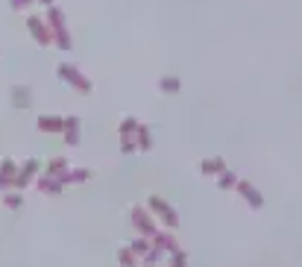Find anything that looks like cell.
<instances>
[{
  "mask_svg": "<svg viewBox=\"0 0 302 267\" xmlns=\"http://www.w3.org/2000/svg\"><path fill=\"white\" fill-rule=\"evenodd\" d=\"M132 250H135L138 256H147V250H150V244H147V241L141 238V241H135V244H132Z\"/></svg>",
  "mask_w": 302,
  "mask_h": 267,
  "instance_id": "cell-23",
  "label": "cell"
},
{
  "mask_svg": "<svg viewBox=\"0 0 302 267\" xmlns=\"http://www.w3.org/2000/svg\"><path fill=\"white\" fill-rule=\"evenodd\" d=\"M38 129H44V132H62V129H65V120H62V117L44 115V117H38Z\"/></svg>",
  "mask_w": 302,
  "mask_h": 267,
  "instance_id": "cell-8",
  "label": "cell"
},
{
  "mask_svg": "<svg viewBox=\"0 0 302 267\" xmlns=\"http://www.w3.org/2000/svg\"><path fill=\"white\" fill-rule=\"evenodd\" d=\"M21 194H6V197H3V203H6V206H9V209H21Z\"/></svg>",
  "mask_w": 302,
  "mask_h": 267,
  "instance_id": "cell-21",
  "label": "cell"
},
{
  "mask_svg": "<svg viewBox=\"0 0 302 267\" xmlns=\"http://www.w3.org/2000/svg\"><path fill=\"white\" fill-rule=\"evenodd\" d=\"M9 3H12V9H18V12H21V9H27V6H30L33 0H9Z\"/></svg>",
  "mask_w": 302,
  "mask_h": 267,
  "instance_id": "cell-24",
  "label": "cell"
},
{
  "mask_svg": "<svg viewBox=\"0 0 302 267\" xmlns=\"http://www.w3.org/2000/svg\"><path fill=\"white\" fill-rule=\"evenodd\" d=\"M65 141L68 144H80V120L77 117H65Z\"/></svg>",
  "mask_w": 302,
  "mask_h": 267,
  "instance_id": "cell-9",
  "label": "cell"
},
{
  "mask_svg": "<svg viewBox=\"0 0 302 267\" xmlns=\"http://www.w3.org/2000/svg\"><path fill=\"white\" fill-rule=\"evenodd\" d=\"M162 91H179V80L176 77H162Z\"/></svg>",
  "mask_w": 302,
  "mask_h": 267,
  "instance_id": "cell-19",
  "label": "cell"
},
{
  "mask_svg": "<svg viewBox=\"0 0 302 267\" xmlns=\"http://www.w3.org/2000/svg\"><path fill=\"white\" fill-rule=\"evenodd\" d=\"M85 179H91V171H85V167H80V171H65V174L59 176L62 185H65V182H85Z\"/></svg>",
  "mask_w": 302,
  "mask_h": 267,
  "instance_id": "cell-10",
  "label": "cell"
},
{
  "mask_svg": "<svg viewBox=\"0 0 302 267\" xmlns=\"http://www.w3.org/2000/svg\"><path fill=\"white\" fill-rule=\"evenodd\" d=\"M15 174H18V171H15V162H12V159H3V162H0V188L12 185V182H15Z\"/></svg>",
  "mask_w": 302,
  "mask_h": 267,
  "instance_id": "cell-5",
  "label": "cell"
},
{
  "mask_svg": "<svg viewBox=\"0 0 302 267\" xmlns=\"http://www.w3.org/2000/svg\"><path fill=\"white\" fill-rule=\"evenodd\" d=\"M238 191H241V194L249 200V206H253V209H258V206H261V194H258V191L249 185V182H238Z\"/></svg>",
  "mask_w": 302,
  "mask_h": 267,
  "instance_id": "cell-11",
  "label": "cell"
},
{
  "mask_svg": "<svg viewBox=\"0 0 302 267\" xmlns=\"http://www.w3.org/2000/svg\"><path fill=\"white\" fill-rule=\"evenodd\" d=\"M59 77H65V80H68L73 88H80L82 94L91 91V82H88V77H85V74H80L73 65H62V68H59Z\"/></svg>",
  "mask_w": 302,
  "mask_h": 267,
  "instance_id": "cell-1",
  "label": "cell"
},
{
  "mask_svg": "<svg viewBox=\"0 0 302 267\" xmlns=\"http://www.w3.org/2000/svg\"><path fill=\"white\" fill-rule=\"evenodd\" d=\"M27 100H30V91H27V88H15V103L27 106Z\"/></svg>",
  "mask_w": 302,
  "mask_h": 267,
  "instance_id": "cell-22",
  "label": "cell"
},
{
  "mask_svg": "<svg viewBox=\"0 0 302 267\" xmlns=\"http://www.w3.org/2000/svg\"><path fill=\"white\" fill-rule=\"evenodd\" d=\"M232 185H238L235 174H229V171H220V188H232Z\"/></svg>",
  "mask_w": 302,
  "mask_h": 267,
  "instance_id": "cell-20",
  "label": "cell"
},
{
  "mask_svg": "<svg viewBox=\"0 0 302 267\" xmlns=\"http://www.w3.org/2000/svg\"><path fill=\"white\" fill-rule=\"evenodd\" d=\"M35 171H38V162H35V159H30V162H27V164L21 167V174H15V185L23 188L27 182H30V179H33Z\"/></svg>",
  "mask_w": 302,
  "mask_h": 267,
  "instance_id": "cell-6",
  "label": "cell"
},
{
  "mask_svg": "<svg viewBox=\"0 0 302 267\" xmlns=\"http://www.w3.org/2000/svg\"><path fill=\"white\" fill-rule=\"evenodd\" d=\"M38 188H41L44 194H59V191H62V182H59L56 176H53V179H38Z\"/></svg>",
  "mask_w": 302,
  "mask_h": 267,
  "instance_id": "cell-13",
  "label": "cell"
},
{
  "mask_svg": "<svg viewBox=\"0 0 302 267\" xmlns=\"http://www.w3.org/2000/svg\"><path fill=\"white\" fill-rule=\"evenodd\" d=\"M117 258H120V264H123V267H135L138 253H135V250H120V253H117Z\"/></svg>",
  "mask_w": 302,
  "mask_h": 267,
  "instance_id": "cell-15",
  "label": "cell"
},
{
  "mask_svg": "<svg viewBox=\"0 0 302 267\" xmlns=\"http://www.w3.org/2000/svg\"><path fill=\"white\" fill-rule=\"evenodd\" d=\"M135 129H138V120H132V117H127V120L120 124V138H123V135H132Z\"/></svg>",
  "mask_w": 302,
  "mask_h": 267,
  "instance_id": "cell-18",
  "label": "cell"
},
{
  "mask_svg": "<svg viewBox=\"0 0 302 267\" xmlns=\"http://www.w3.org/2000/svg\"><path fill=\"white\" fill-rule=\"evenodd\" d=\"M41 3H44V6H53V0H41Z\"/></svg>",
  "mask_w": 302,
  "mask_h": 267,
  "instance_id": "cell-26",
  "label": "cell"
},
{
  "mask_svg": "<svg viewBox=\"0 0 302 267\" xmlns=\"http://www.w3.org/2000/svg\"><path fill=\"white\" fill-rule=\"evenodd\" d=\"M132 221H135V229H138L141 235H147V238H153V235H156L153 217L144 211V206H135V209H132Z\"/></svg>",
  "mask_w": 302,
  "mask_h": 267,
  "instance_id": "cell-2",
  "label": "cell"
},
{
  "mask_svg": "<svg viewBox=\"0 0 302 267\" xmlns=\"http://www.w3.org/2000/svg\"><path fill=\"white\" fill-rule=\"evenodd\" d=\"M27 27H30V33H33V38L38 41V44H53V33L44 27V21L41 18H27Z\"/></svg>",
  "mask_w": 302,
  "mask_h": 267,
  "instance_id": "cell-3",
  "label": "cell"
},
{
  "mask_svg": "<svg viewBox=\"0 0 302 267\" xmlns=\"http://www.w3.org/2000/svg\"><path fill=\"white\" fill-rule=\"evenodd\" d=\"M65 171H68V159H53V162H50V176H56L59 179Z\"/></svg>",
  "mask_w": 302,
  "mask_h": 267,
  "instance_id": "cell-17",
  "label": "cell"
},
{
  "mask_svg": "<svg viewBox=\"0 0 302 267\" xmlns=\"http://www.w3.org/2000/svg\"><path fill=\"white\" fill-rule=\"evenodd\" d=\"M147 203H150V209H156V211H159V214H162V217H164V223H167L170 229H173L176 223H179V217H176V211L170 209V206H167L164 200H159V197H150V200H147Z\"/></svg>",
  "mask_w": 302,
  "mask_h": 267,
  "instance_id": "cell-4",
  "label": "cell"
},
{
  "mask_svg": "<svg viewBox=\"0 0 302 267\" xmlns=\"http://www.w3.org/2000/svg\"><path fill=\"white\" fill-rule=\"evenodd\" d=\"M153 238H156V247H159V250H164V253H176V247H179L173 235H159V232H156Z\"/></svg>",
  "mask_w": 302,
  "mask_h": 267,
  "instance_id": "cell-12",
  "label": "cell"
},
{
  "mask_svg": "<svg viewBox=\"0 0 302 267\" xmlns=\"http://www.w3.org/2000/svg\"><path fill=\"white\" fill-rule=\"evenodd\" d=\"M47 23H50V33L62 30L65 27V12L59 9V6H47Z\"/></svg>",
  "mask_w": 302,
  "mask_h": 267,
  "instance_id": "cell-7",
  "label": "cell"
},
{
  "mask_svg": "<svg viewBox=\"0 0 302 267\" xmlns=\"http://www.w3.org/2000/svg\"><path fill=\"white\" fill-rule=\"evenodd\" d=\"M135 132H138V147H141V150H150V147H153L150 129H147V127H138Z\"/></svg>",
  "mask_w": 302,
  "mask_h": 267,
  "instance_id": "cell-16",
  "label": "cell"
},
{
  "mask_svg": "<svg viewBox=\"0 0 302 267\" xmlns=\"http://www.w3.org/2000/svg\"><path fill=\"white\" fill-rule=\"evenodd\" d=\"M185 253H179V250H176V256H173V267H185Z\"/></svg>",
  "mask_w": 302,
  "mask_h": 267,
  "instance_id": "cell-25",
  "label": "cell"
},
{
  "mask_svg": "<svg viewBox=\"0 0 302 267\" xmlns=\"http://www.w3.org/2000/svg\"><path fill=\"white\" fill-rule=\"evenodd\" d=\"M220 171H226L223 159H209V162H203V174H220Z\"/></svg>",
  "mask_w": 302,
  "mask_h": 267,
  "instance_id": "cell-14",
  "label": "cell"
}]
</instances>
